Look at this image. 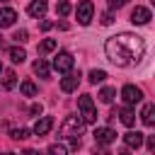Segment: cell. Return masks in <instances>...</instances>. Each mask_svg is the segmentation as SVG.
I'll return each mask as SVG.
<instances>
[{"label": "cell", "mask_w": 155, "mask_h": 155, "mask_svg": "<svg viewBox=\"0 0 155 155\" xmlns=\"http://www.w3.org/2000/svg\"><path fill=\"white\" fill-rule=\"evenodd\" d=\"M104 53L116 68H131V65L140 63V58L145 56V41L138 34L121 31V34H114L107 39Z\"/></svg>", "instance_id": "cell-1"}, {"label": "cell", "mask_w": 155, "mask_h": 155, "mask_svg": "<svg viewBox=\"0 0 155 155\" xmlns=\"http://www.w3.org/2000/svg\"><path fill=\"white\" fill-rule=\"evenodd\" d=\"M78 107H80V116L85 124H94L97 121V109L92 102V94H80L78 97Z\"/></svg>", "instance_id": "cell-2"}, {"label": "cell", "mask_w": 155, "mask_h": 155, "mask_svg": "<svg viewBox=\"0 0 155 155\" xmlns=\"http://www.w3.org/2000/svg\"><path fill=\"white\" fill-rule=\"evenodd\" d=\"M82 126H85V121H82L80 116H65V121L61 124V136H63V138L80 136V133H82Z\"/></svg>", "instance_id": "cell-3"}, {"label": "cell", "mask_w": 155, "mask_h": 155, "mask_svg": "<svg viewBox=\"0 0 155 155\" xmlns=\"http://www.w3.org/2000/svg\"><path fill=\"white\" fill-rule=\"evenodd\" d=\"M75 15H78V22H80L82 27H87V24L92 22V15H94V5H92V0H80Z\"/></svg>", "instance_id": "cell-4"}, {"label": "cell", "mask_w": 155, "mask_h": 155, "mask_svg": "<svg viewBox=\"0 0 155 155\" xmlns=\"http://www.w3.org/2000/svg\"><path fill=\"white\" fill-rule=\"evenodd\" d=\"M121 99H124L126 107H131V104H136V102L143 99V90L136 87V85H124L121 87Z\"/></svg>", "instance_id": "cell-5"}, {"label": "cell", "mask_w": 155, "mask_h": 155, "mask_svg": "<svg viewBox=\"0 0 155 155\" xmlns=\"http://www.w3.org/2000/svg\"><path fill=\"white\" fill-rule=\"evenodd\" d=\"M53 68H56L58 73H70V70H73V53L61 51V53L53 58Z\"/></svg>", "instance_id": "cell-6"}, {"label": "cell", "mask_w": 155, "mask_h": 155, "mask_svg": "<svg viewBox=\"0 0 155 155\" xmlns=\"http://www.w3.org/2000/svg\"><path fill=\"white\" fill-rule=\"evenodd\" d=\"M94 143L97 145H109V143H114L116 140V133L109 128V126H99V128H94Z\"/></svg>", "instance_id": "cell-7"}, {"label": "cell", "mask_w": 155, "mask_h": 155, "mask_svg": "<svg viewBox=\"0 0 155 155\" xmlns=\"http://www.w3.org/2000/svg\"><path fill=\"white\" fill-rule=\"evenodd\" d=\"M51 128H53V119H51V116H39L31 131H34V136H39V138H41V136H46Z\"/></svg>", "instance_id": "cell-8"}, {"label": "cell", "mask_w": 155, "mask_h": 155, "mask_svg": "<svg viewBox=\"0 0 155 155\" xmlns=\"http://www.w3.org/2000/svg\"><path fill=\"white\" fill-rule=\"evenodd\" d=\"M78 85H80V70L78 73H65V78L61 80L63 92H73V90H78Z\"/></svg>", "instance_id": "cell-9"}, {"label": "cell", "mask_w": 155, "mask_h": 155, "mask_svg": "<svg viewBox=\"0 0 155 155\" xmlns=\"http://www.w3.org/2000/svg\"><path fill=\"white\" fill-rule=\"evenodd\" d=\"M150 19H153V15H150L148 7H140V5H138V7L131 12V22H133V24H148Z\"/></svg>", "instance_id": "cell-10"}, {"label": "cell", "mask_w": 155, "mask_h": 155, "mask_svg": "<svg viewBox=\"0 0 155 155\" xmlns=\"http://www.w3.org/2000/svg\"><path fill=\"white\" fill-rule=\"evenodd\" d=\"M46 10H48L46 0H31V2H29V7H27V12H29L31 17H39V19H44Z\"/></svg>", "instance_id": "cell-11"}, {"label": "cell", "mask_w": 155, "mask_h": 155, "mask_svg": "<svg viewBox=\"0 0 155 155\" xmlns=\"http://www.w3.org/2000/svg\"><path fill=\"white\" fill-rule=\"evenodd\" d=\"M124 143H126V148L128 150H138L140 145H143V133H138V131H128L126 136H124Z\"/></svg>", "instance_id": "cell-12"}, {"label": "cell", "mask_w": 155, "mask_h": 155, "mask_svg": "<svg viewBox=\"0 0 155 155\" xmlns=\"http://www.w3.org/2000/svg\"><path fill=\"white\" fill-rule=\"evenodd\" d=\"M17 19V12L12 7H0V29L2 27H12Z\"/></svg>", "instance_id": "cell-13"}, {"label": "cell", "mask_w": 155, "mask_h": 155, "mask_svg": "<svg viewBox=\"0 0 155 155\" xmlns=\"http://www.w3.org/2000/svg\"><path fill=\"white\" fill-rule=\"evenodd\" d=\"M140 119H143L145 126L155 128V104H145V107L140 109Z\"/></svg>", "instance_id": "cell-14"}, {"label": "cell", "mask_w": 155, "mask_h": 155, "mask_svg": "<svg viewBox=\"0 0 155 155\" xmlns=\"http://www.w3.org/2000/svg\"><path fill=\"white\" fill-rule=\"evenodd\" d=\"M116 116H119V119H121V124H124V126H128V128H131V126L136 124V114H133V111H131L128 107L119 109V111H116Z\"/></svg>", "instance_id": "cell-15"}, {"label": "cell", "mask_w": 155, "mask_h": 155, "mask_svg": "<svg viewBox=\"0 0 155 155\" xmlns=\"http://www.w3.org/2000/svg\"><path fill=\"white\" fill-rule=\"evenodd\" d=\"M34 73H36L39 78H48V75H51V65H48L44 58H39V61L34 63Z\"/></svg>", "instance_id": "cell-16"}, {"label": "cell", "mask_w": 155, "mask_h": 155, "mask_svg": "<svg viewBox=\"0 0 155 155\" xmlns=\"http://www.w3.org/2000/svg\"><path fill=\"white\" fill-rule=\"evenodd\" d=\"M7 56H10V61H12V63H24V58H27L24 48H19V46H12V48L7 51Z\"/></svg>", "instance_id": "cell-17"}, {"label": "cell", "mask_w": 155, "mask_h": 155, "mask_svg": "<svg viewBox=\"0 0 155 155\" xmlns=\"http://www.w3.org/2000/svg\"><path fill=\"white\" fill-rule=\"evenodd\" d=\"M56 12H58V17H65V15L73 12V5H70L68 0H58V2H56Z\"/></svg>", "instance_id": "cell-18"}, {"label": "cell", "mask_w": 155, "mask_h": 155, "mask_svg": "<svg viewBox=\"0 0 155 155\" xmlns=\"http://www.w3.org/2000/svg\"><path fill=\"white\" fill-rule=\"evenodd\" d=\"M17 85V75L12 73V70H5V75H2V87L5 90H12Z\"/></svg>", "instance_id": "cell-19"}, {"label": "cell", "mask_w": 155, "mask_h": 155, "mask_svg": "<svg viewBox=\"0 0 155 155\" xmlns=\"http://www.w3.org/2000/svg\"><path fill=\"white\" fill-rule=\"evenodd\" d=\"M19 90H22V94H24V97H34V94L39 92V90H36V85H34L31 80H24V82L19 85Z\"/></svg>", "instance_id": "cell-20"}, {"label": "cell", "mask_w": 155, "mask_h": 155, "mask_svg": "<svg viewBox=\"0 0 155 155\" xmlns=\"http://www.w3.org/2000/svg\"><path fill=\"white\" fill-rule=\"evenodd\" d=\"M114 94H116V90H114V87H104V90L99 92V102L111 104V102H114Z\"/></svg>", "instance_id": "cell-21"}, {"label": "cell", "mask_w": 155, "mask_h": 155, "mask_svg": "<svg viewBox=\"0 0 155 155\" xmlns=\"http://www.w3.org/2000/svg\"><path fill=\"white\" fill-rule=\"evenodd\" d=\"M51 51H56V39H44L39 44V53H51Z\"/></svg>", "instance_id": "cell-22"}, {"label": "cell", "mask_w": 155, "mask_h": 155, "mask_svg": "<svg viewBox=\"0 0 155 155\" xmlns=\"http://www.w3.org/2000/svg\"><path fill=\"white\" fill-rule=\"evenodd\" d=\"M46 155H68V148L63 143H53V145H48Z\"/></svg>", "instance_id": "cell-23"}, {"label": "cell", "mask_w": 155, "mask_h": 155, "mask_svg": "<svg viewBox=\"0 0 155 155\" xmlns=\"http://www.w3.org/2000/svg\"><path fill=\"white\" fill-rule=\"evenodd\" d=\"M104 80H107V73H104V70H97V68H94V70H90V82H92V85L104 82Z\"/></svg>", "instance_id": "cell-24"}, {"label": "cell", "mask_w": 155, "mask_h": 155, "mask_svg": "<svg viewBox=\"0 0 155 155\" xmlns=\"http://www.w3.org/2000/svg\"><path fill=\"white\" fill-rule=\"evenodd\" d=\"M12 39H15L17 44H24V41L29 39V31H27V29H17V31L12 34Z\"/></svg>", "instance_id": "cell-25"}, {"label": "cell", "mask_w": 155, "mask_h": 155, "mask_svg": "<svg viewBox=\"0 0 155 155\" xmlns=\"http://www.w3.org/2000/svg\"><path fill=\"white\" fill-rule=\"evenodd\" d=\"M10 136H12L15 140H24V138L29 136V131H27V128H12V133H10Z\"/></svg>", "instance_id": "cell-26"}, {"label": "cell", "mask_w": 155, "mask_h": 155, "mask_svg": "<svg viewBox=\"0 0 155 155\" xmlns=\"http://www.w3.org/2000/svg\"><path fill=\"white\" fill-rule=\"evenodd\" d=\"M126 2H128V0H109V7H111V10H121Z\"/></svg>", "instance_id": "cell-27"}, {"label": "cell", "mask_w": 155, "mask_h": 155, "mask_svg": "<svg viewBox=\"0 0 155 155\" xmlns=\"http://www.w3.org/2000/svg\"><path fill=\"white\" fill-rule=\"evenodd\" d=\"M111 22H114V15H111V12H104V15H102V24H104V27H109Z\"/></svg>", "instance_id": "cell-28"}, {"label": "cell", "mask_w": 155, "mask_h": 155, "mask_svg": "<svg viewBox=\"0 0 155 155\" xmlns=\"http://www.w3.org/2000/svg\"><path fill=\"white\" fill-rule=\"evenodd\" d=\"M92 153H94V155H111L104 145H97V143H94V150H92Z\"/></svg>", "instance_id": "cell-29"}, {"label": "cell", "mask_w": 155, "mask_h": 155, "mask_svg": "<svg viewBox=\"0 0 155 155\" xmlns=\"http://www.w3.org/2000/svg\"><path fill=\"white\" fill-rule=\"evenodd\" d=\"M39 27H41V31H48V29L53 27V22H48V19H41V22H39Z\"/></svg>", "instance_id": "cell-30"}, {"label": "cell", "mask_w": 155, "mask_h": 155, "mask_svg": "<svg viewBox=\"0 0 155 155\" xmlns=\"http://www.w3.org/2000/svg\"><path fill=\"white\" fill-rule=\"evenodd\" d=\"M145 143H148V150H150V153H155V136H148V140H145Z\"/></svg>", "instance_id": "cell-31"}, {"label": "cell", "mask_w": 155, "mask_h": 155, "mask_svg": "<svg viewBox=\"0 0 155 155\" xmlns=\"http://www.w3.org/2000/svg\"><path fill=\"white\" fill-rule=\"evenodd\" d=\"M31 114H41V104H31Z\"/></svg>", "instance_id": "cell-32"}, {"label": "cell", "mask_w": 155, "mask_h": 155, "mask_svg": "<svg viewBox=\"0 0 155 155\" xmlns=\"http://www.w3.org/2000/svg\"><path fill=\"white\" fill-rule=\"evenodd\" d=\"M119 155H131V150H128V148H121V150H119Z\"/></svg>", "instance_id": "cell-33"}, {"label": "cell", "mask_w": 155, "mask_h": 155, "mask_svg": "<svg viewBox=\"0 0 155 155\" xmlns=\"http://www.w3.org/2000/svg\"><path fill=\"white\" fill-rule=\"evenodd\" d=\"M24 155H39V153H36V150H31V148H29V150H24Z\"/></svg>", "instance_id": "cell-34"}, {"label": "cell", "mask_w": 155, "mask_h": 155, "mask_svg": "<svg viewBox=\"0 0 155 155\" xmlns=\"http://www.w3.org/2000/svg\"><path fill=\"white\" fill-rule=\"evenodd\" d=\"M2 155H15V153H2Z\"/></svg>", "instance_id": "cell-35"}, {"label": "cell", "mask_w": 155, "mask_h": 155, "mask_svg": "<svg viewBox=\"0 0 155 155\" xmlns=\"http://www.w3.org/2000/svg\"><path fill=\"white\" fill-rule=\"evenodd\" d=\"M150 2H153V7H155V0H150Z\"/></svg>", "instance_id": "cell-36"}, {"label": "cell", "mask_w": 155, "mask_h": 155, "mask_svg": "<svg viewBox=\"0 0 155 155\" xmlns=\"http://www.w3.org/2000/svg\"><path fill=\"white\" fill-rule=\"evenodd\" d=\"M0 2H5V0H0Z\"/></svg>", "instance_id": "cell-37"}, {"label": "cell", "mask_w": 155, "mask_h": 155, "mask_svg": "<svg viewBox=\"0 0 155 155\" xmlns=\"http://www.w3.org/2000/svg\"><path fill=\"white\" fill-rule=\"evenodd\" d=\"M0 70H2V65H0Z\"/></svg>", "instance_id": "cell-38"}]
</instances>
